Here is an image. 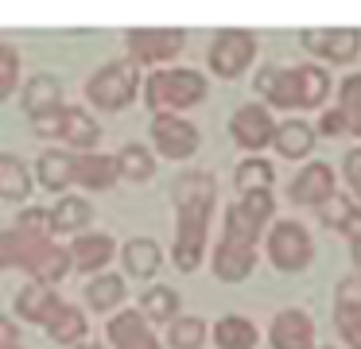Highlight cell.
<instances>
[{"instance_id": "6da1fadb", "label": "cell", "mask_w": 361, "mask_h": 349, "mask_svg": "<svg viewBox=\"0 0 361 349\" xmlns=\"http://www.w3.org/2000/svg\"><path fill=\"white\" fill-rule=\"evenodd\" d=\"M276 214L272 190L241 194V202L226 206V225L221 240L214 245V276L221 283H245L249 271L257 268V245L264 240V225Z\"/></svg>"}, {"instance_id": "7a4b0ae2", "label": "cell", "mask_w": 361, "mask_h": 349, "mask_svg": "<svg viewBox=\"0 0 361 349\" xmlns=\"http://www.w3.org/2000/svg\"><path fill=\"white\" fill-rule=\"evenodd\" d=\"M175 202V245H171V264L179 271H198L210 240V214L218 202V183L210 171H183L175 175L171 186Z\"/></svg>"}, {"instance_id": "3957f363", "label": "cell", "mask_w": 361, "mask_h": 349, "mask_svg": "<svg viewBox=\"0 0 361 349\" xmlns=\"http://www.w3.org/2000/svg\"><path fill=\"white\" fill-rule=\"evenodd\" d=\"M0 271H27L32 283L55 287L71 276V252L47 233H24V229H0Z\"/></svg>"}, {"instance_id": "277c9868", "label": "cell", "mask_w": 361, "mask_h": 349, "mask_svg": "<svg viewBox=\"0 0 361 349\" xmlns=\"http://www.w3.org/2000/svg\"><path fill=\"white\" fill-rule=\"evenodd\" d=\"M257 93L268 101V113L272 109H319L330 97V74L314 62L303 66H264L257 74Z\"/></svg>"}, {"instance_id": "5b68a950", "label": "cell", "mask_w": 361, "mask_h": 349, "mask_svg": "<svg viewBox=\"0 0 361 349\" xmlns=\"http://www.w3.org/2000/svg\"><path fill=\"white\" fill-rule=\"evenodd\" d=\"M140 85H144V101H148L152 113H179V109L206 101V93H210L206 78L187 66H159Z\"/></svg>"}, {"instance_id": "8992f818", "label": "cell", "mask_w": 361, "mask_h": 349, "mask_svg": "<svg viewBox=\"0 0 361 349\" xmlns=\"http://www.w3.org/2000/svg\"><path fill=\"white\" fill-rule=\"evenodd\" d=\"M140 93V66L133 59H117V62H105L102 70L86 78V101L102 113H121L128 109Z\"/></svg>"}, {"instance_id": "52a82bcc", "label": "cell", "mask_w": 361, "mask_h": 349, "mask_svg": "<svg viewBox=\"0 0 361 349\" xmlns=\"http://www.w3.org/2000/svg\"><path fill=\"white\" fill-rule=\"evenodd\" d=\"M264 248L276 271H307L314 260V240L307 233V225L299 221H272V229L264 233Z\"/></svg>"}, {"instance_id": "ba28073f", "label": "cell", "mask_w": 361, "mask_h": 349, "mask_svg": "<svg viewBox=\"0 0 361 349\" xmlns=\"http://www.w3.org/2000/svg\"><path fill=\"white\" fill-rule=\"evenodd\" d=\"M125 47L128 59L136 66H167L171 59H179L183 47H187V31L183 27H128L125 31Z\"/></svg>"}, {"instance_id": "9c48e42d", "label": "cell", "mask_w": 361, "mask_h": 349, "mask_svg": "<svg viewBox=\"0 0 361 349\" xmlns=\"http://www.w3.org/2000/svg\"><path fill=\"white\" fill-rule=\"evenodd\" d=\"M252 59H257V35H252V31H245V27L218 31V35H214V43H210V54H206L210 70L218 78H226V82H237V78L252 66Z\"/></svg>"}, {"instance_id": "30bf717a", "label": "cell", "mask_w": 361, "mask_h": 349, "mask_svg": "<svg viewBox=\"0 0 361 349\" xmlns=\"http://www.w3.org/2000/svg\"><path fill=\"white\" fill-rule=\"evenodd\" d=\"M202 144V132L187 121V116H175V113H156L152 116V147H156L164 159H190Z\"/></svg>"}, {"instance_id": "8fae6325", "label": "cell", "mask_w": 361, "mask_h": 349, "mask_svg": "<svg viewBox=\"0 0 361 349\" xmlns=\"http://www.w3.org/2000/svg\"><path fill=\"white\" fill-rule=\"evenodd\" d=\"M272 132H276V116L268 113L264 105H257V101L241 105L233 116H229V136H233V144L241 147V152H249V155L264 152V147L272 144Z\"/></svg>"}, {"instance_id": "7c38bea8", "label": "cell", "mask_w": 361, "mask_h": 349, "mask_svg": "<svg viewBox=\"0 0 361 349\" xmlns=\"http://www.w3.org/2000/svg\"><path fill=\"white\" fill-rule=\"evenodd\" d=\"M334 194H338L334 167H330V163H322V159L307 163V167L291 178V186H288V198L295 202V206H311V209H319L322 202L334 198Z\"/></svg>"}, {"instance_id": "4fadbf2b", "label": "cell", "mask_w": 361, "mask_h": 349, "mask_svg": "<svg viewBox=\"0 0 361 349\" xmlns=\"http://www.w3.org/2000/svg\"><path fill=\"white\" fill-rule=\"evenodd\" d=\"M314 318L299 307H288L268 326V345L272 349H314Z\"/></svg>"}, {"instance_id": "5bb4252c", "label": "cell", "mask_w": 361, "mask_h": 349, "mask_svg": "<svg viewBox=\"0 0 361 349\" xmlns=\"http://www.w3.org/2000/svg\"><path fill=\"white\" fill-rule=\"evenodd\" d=\"M71 268L74 271H90V276H102L105 264L117 256V240L109 237V233H78V237L71 240Z\"/></svg>"}, {"instance_id": "9a60e30c", "label": "cell", "mask_w": 361, "mask_h": 349, "mask_svg": "<svg viewBox=\"0 0 361 349\" xmlns=\"http://www.w3.org/2000/svg\"><path fill=\"white\" fill-rule=\"evenodd\" d=\"M105 333H109L113 349H159V338L152 333V326L140 318V310H133V307L109 314Z\"/></svg>"}, {"instance_id": "2e32d148", "label": "cell", "mask_w": 361, "mask_h": 349, "mask_svg": "<svg viewBox=\"0 0 361 349\" xmlns=\"http://www.w3.org/2000/svg\"><path fill=\"white\" fill-rule=\"evenodd\" d=\"M71 183L86 186V190H109V186H117V163L105 152H74Z\"/></svg>"}, {"instance_id": "e0dca14e", "label": "cell", "mask_w": 361, "mask_h": 349, "mask_svg": "<svg viewBox=\"0 0 361 349\" xmlns=\"http://www.w3.org/2000/svg\"><path fill=\"white\" fill-rule=\"evenodd\" d=\"M94 221V206H90L86 198H59L55 206L47 209V233L51 237H78V233H86V225Z\"/></svg>"}, {"instance_id": "ac0fdd59", "label": "cell", "mask_w": 361, "mask_h": 349, "mask_svg": "<svg viewBox=\"0 0 361 349\" xmlns=\"http://www.w3.org/2000/svg\"><path fill=\"white\" fill-rule=\"evenodd\" d=\"M59 302H63V299H59L55 287H47V283H32V279H27V283L16 291V318L43 326V322H47V318L59 310Z\"/></svg>"}, {"instance_id": "d6986e66", "label": "cell", "mask_w": 361, "mask_h": 349, "mask_svg": "<svg viewBox=\"0 0 361 349\" xmlns=\"http://www.w3.org/2000/svg\"><path fill=\"white\" fill-rule=\"evenodd\" d=\"M121 264H125V271L133 279H152L159 271V264H164V248L152 237H133L121 248Z\"/></svg>"}, {"instance_id": "ffe728a7", "label": "cell", "mask_w": 361, "mask_h": 349, "mask_svg": "<svg viewBox=\"0 0 361 349\" xmlns=\"http://www.w3.org/2000/svg\"><path fill=\"white\" fill-rule=\"evenodd\" d=\"M20 105H24L27 116L51 113V109L63 105V82H59L55 74H35V78H27V85L20 90Z\"/></svg>"}, {"instance_id": "44dd1931", "label": "cell", "mask_w": 361, "mask_h": 349, "mask_svg": "<svg viewBox=\"0 0 361 349\" xmlns=\"http://www.w3.org/2000/svg\"><path fill=\"white\" fill-rule=\"evenodd\" d=\"M268 147H276L280 159H307L314 147V128L307 121H283V124H276Z\"/></svg>"}, {"instance_id": "7402d4cb", "label": "cell", "mask_w": 361, "mask_h": 349, "mask_svg": "<svg viewBox=\"0 0 361 349\" xmlns=\"http://www.w3.org/2000/svg\"><path fill=\"white\" fill-rule=\"evenodd\" d=\"M210 338H214L218 349H257L260 345V330L249 322V318H241V314L218 318L214 330H210Z\"/></svg>"}, {"instance_id": "603a6c76", "label": "cell", "mask_w": 361, "mask_h": 349, "mask_svg": "<svg viewBox=\"0 0 361 349\" xmlns=\"http://www.w3.org/2000/svg\"><path fill=\"white\" fill-rule=\"evenodd\" d=\"M43 330L51 333V341H59V345H82L86 341V314H82L78 307H71V302H59V310L43 322Z\"/></svg>"}, {"instance_id": "cb8c5ba5", "label": "cell", "mask_w": 361, "mask_h": 349, "mask_svg": "<svg viewBox=\"0 0 361 349\" xmlns=\"http://www.w3.org/2000/svg\"><path fill=\"white\" fill-rule=\"evenodd\" d=\"M32 186H35V178H32V171L24 167L20 155H12V152L0 155V198L4 202H27L32 198Z\"/></svg>"}, {"instance_id": "d4e9b609", "label": "cell", "mask_w": 361, "mask_h": 349, "mask_svg": "<svg viewBox=\"0 0 361 349\" xmlns=\"http://www.w3.org/2000/svg\"><path fill=\"white\" fill-rule=\"evenodd\" d=\"M86 302H90V310H97V314H117V307L125 302V276H117V271L94 276L86 283Z\"/></svg>"}, {"instance_id": "484cf974", "label": "cell", "mask_w": 361, "mask_h": 349, "mask_svg": "<svg viewBox=\"0 0 361 349\" xmlns=\"http://www.w3.org/2000/svg\"><path fill=\"white\" fill-rule=\"evenodd\" d=\"M179 307H183V299H179V291L175 287H164V283H156V287H148V291L140 295V318L144 322H167L171 326L175 318H179Z\"/></svg>"}, {"instance_id": "4316f807", "label": "cell", "mask_w": 361, "mask_h": 349, "mask_svg": "<svg viewBox=\"0 0 361 349\" xmlns=\"http://www.w3.org/2000/svg\"><path fill=\"white\" fill-rule=\"evenodd\" d=\"M113 163H117V178H128V183H148L152 175H156V152L144 144H125L117 155H113Z\"/></svg>"}, {"instance_id": "83f0119b", "label": "cell", "mask_w": 361, "mask_h": 349, "mask_svg": "<svg viewBox=\"0 0 361 349\" xmlns=\"http://www.w3.org/2000/svg\"><path fill=\"white\" fill-rule=\"evenodd\" d=\"M63 140H66L71 147H78V152H90V147H97V140H102V124H97L82 105H66Z\"/></svg>"}, {"instance_id": "f1b7e54d", "label": "cell", "mask_w": 361, "mask_h": 349, "mask_svg": "<svg viewBox=\"0 0 361 349\" xmlns=\"http://www.w3.org/2000/svg\"><path fill=\"white\" fill-rule=\"evenodd\" d=\"M233 183H237V190H241V194H252V190H272V183H276V167L264 159V155H249V159L237 163Z\"/></svg>"}, {"instance_id": "f546056e", "label": "cell", "mask_w": 361, "mask_h": 349, "mask_svg": "<svg viewBox=\"0 0 361 349\" xmlns=\"http://www.w3.org/2000/svg\"><path fill=\"white\" fill-rule=\"evenodd\" d=\"M35 178H39L43 190H66L71 186V155L51 147L35 159Z\"/></svg>"}, {"instance_id": "4dcf8cb0", "label": "cell", "mask_w": 361, "mask_h": 349, "mask_svg": "<svg viewBox=\"0 0 361 349\" xmlns=\"http://www.w3.org/2000/svg\"><path fill=\"white\" fill-rule=\"evenodd\" d=\"M361 54V31L357 27H326V43H322V59L326 62H353Z\"/></svg>"}, {"instance_id": "1f68e13d", "label": "cell", "mask_w": 361, "mask_h": 349, "mask_svg": "<svg viewBox=\"0 0 361 349\" xmlns=\"http://www.w3.org/2000/svg\"><path fill=\"white\" fill-rule=\"evenodd\" d=\"M206 338H210V326H206L198 314H179L171 326H167L171 349H202Z\"/></svg>"}, {"instance_id": "d6a6232c", "label": "cell", "mask_w": 361, "mask_h": 349, "mask_svg": "<svg viewBox=\"0 0 361 349\" xmlns=\"http://www.w3.org/2000/svg\"><path fill=\"white\" fill-rule=\"evenodd\" d=\"M338 113L345 121V132L361 136V74H345L338 85Z\"/></svg>"}, {"instance_id": "836d02e7", "label": "cell", "mask_w": 361, "mask_h": 349, "mask_svg": "<svg viewBox=\"0 0 361 349\" xmlns=\"http://www.w3.org/2000/svg\"><path fill=\"white\" fill-rule=\"evenodd\" d=\"M20 85V51L0 39V101H8Z\"/></svg>"}, {"instance_id": "e575fe53", "label": "cell", "mask_w": 361, "mask_h": 349, "mask_svg": "<svg viewBox=\"0 0 361 349\" xmlns=\"http://www.w3.org/2000/svg\"><path fill=\"white\" fill-rule=\"evenodd\" d=\"M63 128H66V105L32 116V132H35V136H43V140H63Z\"/></svg>"}, {"instance_id": "d590c367", "label": "cell", "mask_w": 361, "mask_h": 349, "mask_svg": "<svg viewBox=\"0 0 361 349\" xmlns=\"http://www.w3.org/2000/svg\"><path fill=\"white\" fill-rule=\"evenodd\" d=\"M353 206H357V202H350V194H334V198H326V202L319 206L322 225H330V229H342V221L350 217Z\"/></svg>"}, {"instance_id": "8d00e7d4", "label": "cell", "mask_w": 361, "mask_h": 349, "mask_svg": "<svg viewBox=\"0 0 361 349\" xmlns=\"http://www.w3.org/2000/svg\"><path fill=\"white\" fill-rule=\"evenodd\" d=\"M334 326L350 349H361V310H342L334 307Z\"/></svg>"}, {"instance_id": "74e56055", "label": "cell", "mask_w": 361, "mask_h": 349, "mask_svg": "<svg viewBox=\"0 0 361 349\" xmlns=\"http://www.w3.org/2000/svg\"><path fill=\"white\" fill-rule=\"evenodd\" d=\"M334 307H342V310H361V271L345 276L342 283L334 287Z\"/></svg>"}, {"instance_id": "f35d334b", "label": "cell", "mask_w": 361, "mask_h": 349, "mask_svg": "<svg viewBox=\"0 0 361 349\" xmlns=\"http://www.w3.org/2000/svg\"><path fill=\"white\" fill-rule=\"evenodd\" d=\"M342 175H345V183H350V190L361 198V147L345 152V159H342Z\"/></svg>"}, {"instance_id": "ab89813d", "label": "cell", "mask_w": 361, "mask_h": 349, "mask_svg": "<svg viewBox=\"0 0 361 349\" xmlns=\"http://www.w3.org/2000/svg\"><path fill=\"white\" fill-rule=\"evenodd\" d=\"M16 229H24V233H47V209H20V217H16ZM51 237V233H47Z\"/></svg>"}, {"instance_id": "60d3db41", "label": "cell", "mask_w": 361, "mask_h": 349, "mask_svg": "<svg viewBox=\"0 0 361 349\" xmlns=\"http://www.w3.org/2000/svg\"><path fill=\"white\" fill-rule=\"evenodd\" d=\"M342 132H345V121H342L338 109H330V113L319 116V136H342Z\"/></svg>"}, {"instance_id": "b9f144b4", "label": "cell", "mask_w": 361, "mask_h": 349, "mask_svg": "<svg viewBox=\"0 0 361 349\" xmlns=\"http://www.w3.org/2000/svg\"><path fill=\"white\" fill-rule=\"evenodd\" d=\"M20 345V326L8 314H0V349H16Z\"/></svg>"}, {"instance_id": "7bdbcfd3", "label": "cell", "mask_w": 361, "mask_h": 349, "mask_svg": "<svg viewBox=\"0 0 361 349\" xmlns=\"http://www.w3.org/2000/svg\"><path fill=\"white\" fill-rule=\"evenodd\" d=\"M338 233H345V237H350V245H357V240H361V206L350 209V217L342 221V229H338Z\"/></svg>"}, {"instance_id": "ee69618b", "label": "cell", "mask_w": 361, "mask_h": 349, "mask_svg": "<svg viewBox=\"0 0 361 349\" xmlns=\"http://www.w3.org/2000/svg\"><path fill=\"white\" fill-rule=\"evenodd\" d=\"M353 248V260H357V268H361V240H357V245H350Z\"/></svg>"}, {"instance_id": "f6af8a7d", "label": "cell", "mask_w": 361, "mask_h": 349, "mask_svg": "<svg viewBox=\"0 0 361 349\" xmlns=\"http://www.w3.org/2000/svg\"><path fill=\"white\" fill-rule=\"evenodd\" d=\"M74 349H105V345H97V341H82V345H74Z\"/></svg>"}, {"instance_id": "bcb514c9", "label": "cell", "mask_w": 361, "mask_h": 349, "mask_svg": "<svg viewBox=\"0 0 361 349\" xmlns=\"http://www.w3.org/2000/svg\"><path fill=\"white\" fill-rule=\"evenodd\" d=\"M314 349H334V345H314Z\"/></svg>"}, {"instance_id": "7dc6e473", "label": "cell", "mask_w": 361, "mask_h": 349, "mask_svg": "<svg viewBox=\"0 0 361 349\" xmlns=\"http://www.w3.org/2000/svg\"><path fill=\"white\" fill-rule=\"evenodd\" d=\"M16 349H24V345H16Z\"/></svg>"}]
</instances>
